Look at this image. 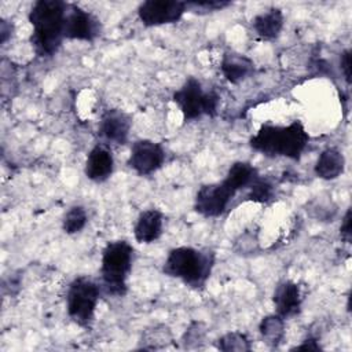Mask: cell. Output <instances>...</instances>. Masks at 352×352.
Here are the masks:
<instances>
[{"label": "cell", "mask_w": 352, "mask_h": 352, "mask_svg": "<svg viewBox=\"0 0 352 352\" xmlns=\"http://www.w3.org/2000/svg\"><path fill=\"white\" fill-rule=\"evenodd\" d=\"M309 142L304 124L298 120L289 125L264 124L250 138V147L270 158L286 157L298 161Z\"/></svg>", "instance_id": "7a4b0ae2"}, {"label": "cell", "mask_w": 352, "mask_h": 352, "mask_svg": "<svg viewBox=\"0 0 352 352\" xmlns=\"http://www.w3.org/2000/svg\"><path fill=\"white\" fill-rule=\"evenodd\" d=\"M88 221V214L84 206L81 205H73L67 209V212L63 214L62 219V230L69 234H78L84 230Z\"/></svg>", "instance_id": "ffe728a7"}, {"label": "cell", "mask_w": 352, "mask_h": 352, "mask_svg": "<svg viewBox=\"0 0 352 352\" xmlns=\"http://www.w3.org/2000/svg\"><path fill=\"white\" fill-rule=\"evenodd\" d=\"M345 170V157L337 147L324 148L314 166V172L319 179L334 180Z\"/></svg>", "instance_id": "e0dca14e"}, {"label": "cell", "mask_w": 352, "mask_h": 352, "mask_svg": "<svg viewBox=\"0 0 352 352\" xmlns=\"http://www.w3.org/2000/svg\"><path fill=\"white\" fill-rule=\"evenodd\" d=\"M272 302L275 307V314L282 316L285 320L293 318L301 311L302 294L300 286L290 280L285 279L275 286L272 294Z\"/></svg>", "instance_id": "7c38bea8"}, {"label": "cell", "mask_w": 352, "mask_h": 352, "mask_svg": "<svg viewBox=\"0 0 352 352\" xmlns=\"http://www.w3.org/2000/svg\"><path fill=\"white\" fill-rule=\"evenodd\" d=\"M132 126L129 114L120 109H107L103 111L99 121V132L109 142L124 146L128 142Z\"/></svg>", "instance_id": "8fae6325"}, {"label": "cell", "mask_w": 352, "mask_h": 352, "mask_svg": "<svg viewBox=\"0 0 352 352\" xmlns=\"http://www.w3.org/2000/svg\"><path fill=\"white\" fill-rule=\"evenodd\" d=\"M172 99L182 111L184 122L198 120L202 116L214 117L220 103L219 94L216 91H204L199 80L195 77H188L175 91Z\"/></svg>", "instance_id": "5b68a950"}, {"label": "cell", "mask_w": 352, "mask_h": 352, "mask_svg": "<svg viewBox=\"0 0 352 352\" xmlns=\"http://www.w3.org/2000/svg\"><path fill=\"white\" fill-rule=\"evenodd\" d=\"M187 6V11L194 12V14H210V12H216V11H221L226 7L231 6V1H226V0H194V1H186Z\"/></svg>", "instance_id": "603a6c76"}, {"label": "cell", "mask_w": 352, "mask_h": 352, "mask_svg": "<svg viewBox=\"0 0 352 352\" xmlns=\"http://www.w3.org/2000/svg\"><path fill=\"white\" fill-rule=\"evenodd\" d=\"M285 25L283 11L278 7H271L267 11L257 14L252 19V28L263 40H275L279 37Z\"/></svg>", "instance_id": "2e32d148"}, {"label": "cell", "mask_w": 352, "mask_h": 352, "mask_svg": "<svg viewBox=\"0 0 352 352\" xmlns=\"http://www.w3.org/2000/svg\"><path fill=\"white\" fill-rule=\"evenodd\" d=\"M214 345L224 352H246L252 349L249 337L242 331H230L221 336Z\"/></svg>", "instance_id": "44dd1931"}, {"label": "cell", "mask_w": 352, "mask_h": 352, "mask_svg": "<svg viewBox=\"0 0 352 352\" xmlns=\"http://www.w3.org/2000/svg\"><path fill=\"white\" fill-rule=\"evenodd\" d=\"M257 249H258L257 232H253L252 230H246L234 242V250L238 254H252Z\"/></svg>", "instance_id": "cb8c5ba5"}, {"label": "cell", "mask_w": 352, "mask_h": 352, "mask_svg": "<svg viewBox=\"0 0 352 352\" xmlns=\"http://www.w3.org/2000/svg\"><path fill=\"white\" fill-rule=\"evenodd\" d=\"M135 250L124 239L109 242L102 250L100 278L107 294L124 297L128 292V276L132 271Z\"/></svg>", "instance_id": "277c9868"}, {"label": "cell", "mask_w": 352, "mask_h": 352, "mask_svg": "<svg viewBox=\"0 0 352 352\" xmlns=\"http://www.w3.org/2000/svg\"><path fill=\"white\" fill-rule=\"evenodd\" d=\"M12 34V23L6 21V19H1L0 22V41L1 44H4Z\"/></svg>", "instance_id": "f1b7e54d"}, {"label": "cell", "mask_w": 352, "mask_h": 352, "mask_svg": "<svg viewBox=\"0 0 352 352\" xmlns=\"http://www.w3.org/2000/svg\"><path fill=\"white\" fill-rule=\"evenodd\" d=\"M248 190L249 191L245 199L256 204H265L271 201L275 194L274 183L270 179L260 177V176H257V179L248 187Z\"/></svg>", "instance_id": "7402d4cb"}, {"label": "cell", "mask_w": 352, "mask_h": 352, "mask_svg": "<svg viewBox=\"0 0 352 352\" xmlns=\"http://www.w3.org/2000/svg\"><path fill=\"white\" fill-rule=\"evenodd\" d=\"M100 289L88 276L74 278L66 292V311L69 318L82 329H89L99 302Z\"/></svg>", "instance_id": "8992f818"}, {"label": "cell", "mask_w": 352, "mask_h": 352, "mask_svg": "<svg viewBox=\"0 0 352 352\" xmlns=\"http://www.w3.org/2000/svg\"><path fill=\"white\" fill-rule=\"evenodd\" d=\"M114 170V157L111 150L103 144H96L87 155L84 173L87 179L95 183L106 182Z\"/></svg>", "instance_id": "4fadbf2b"}, {"label": "cell", "mask_w": 352, "mask_h": 352, "mask_svg": "<svg viewBox=\"0 0 352 352\" xmlns=\"http://www.w3.org/2000/svg\"><path fill=\"white\" fill-rule=\"evenodd\" d=\"M216 263V253L209 249L179 246L169 250L162 272L182 280L194 290L205 287Z\"/></svg>", "instance_id": "3957f363"}, {"label": "cell", "mask_w": 352, "mask_h": 352, "mask_svg": "<svg viewBox=\"0 0 352 352\" xmlns=\"http://www.w3.org/2000/svg\"><path fill=\"white\" fill-rule=\"evenodd\" d=\"M258 333L270 348H278L286 334V323L278 314L264 316L258 323Z\"/></svg>", "instance_id": "d6986e66"}, {"label": "cell", "mask_w": 352, "mask_h": 352, "mask_svg": "<svg viewBox=\"0 0 352 352\" xmlns=\"http://www.w3.org/2000/svg\"><path fill=\"white\" fill-rule=\"evenodd\" d=\"M102 33V23L92 12L77 4H67L63 34L66 40L92 43Z\"/></svg>", "instance_id": "52a82bcc"}, {"label": "cell", "mask_w": 352, "mask_h": 352, "mask_svg": "<svg viewBox=\"0 0 352 352\" xmlns=\"http://www.w3.org/2000/svg\"><path fill=\"white\" fill-rule=\"evenodd\" d=\"M301 349H304V351H320L322 348H320V345H319V342H318L316 338L308 337V338H305L300 345L293 346L290 351H301Z\"/></svg>", "instance_id": "83f0119b"}, {"label": "cell", "mask_w": 352, "mask_h": 352, "mask_svg": "<svg viewBox=\"0 0 352 352\" xmlns=\"http://www.w3.org/2000/svg\"><path fill=\"white\" fill-rule=\"evenodd\" d=\"M205 336H206L205 324L201 322H191L188 329L184 331L182 341L187 348V346H192V344L195 345L201 344L205 340Z\"/></svg>", "instance_id": "d4e9b609"}, {"label": "cell", "mask_w": 352, "mask_h": 352, "mask_svg": "<svg viewBox=\"0 0 352 352\" xmlns=\"http://www.w3.org/2000/svg\"><path fill=\"white\" fill-rule=\"evenodd\" d=\"M258 173L257 169L248 161H236L234 162L227 173L226 177L221 180L234 194L241 190L248 188L256 179Z\"/></svg>", "instance_id": "ac0fdd59"}, {"label": "cell", "mask_w": 352, "mask_h": 352, "mask_svg": "<svg viewBox=\"0 0 352 352\" xmlns=\"http://www.w3.org/2000/svg\"><path fill=\"white\" fill-rule=\"evenodd\" d=\"M165 158V150L160 143L150 139H138L131 146L126 164L139 176H148L164 165Z\"/></svg>", "instance_id": "9c48e42d"}, {"label": "cell", "mask_w": 352, "mask_h": 352, "mask_svg": "<svg viewBox=\"0 0 352 352\" xmlns=\"http://www.w3.org/2000/svg\"><path fill=\"white\" fill-rule=\"evenodd\" d=\"M66 10L67 3L60 0H37L32 6L28 19L33 28L30 44L37 56H52L60 48Z\"/></svg>", "instance_id": "6da1fadb"}, {"label": "cell", "mask_w": 352, "mask_h": 352, "mask_svg": "<svg viewBox=\"0 0 352 352\" xmlns=\"http://www.w3.org/2000/svg\"><path fill=\"white\" fill-rule=\"evenodd\" d=\"M164 214L158 209H146L140 212L133 227V235L139 243H153L162 235Z\"/></svg>", "instance_id": "5bb4252c"}, {"label": "cell", "mask_w": 352, "mask_h": 352, "mask_svg": "<svg viewBox=\"0 0 352 352\" xmlns=\"http://www.w3.org/2000/svg\"><path fill=\"white\" fill-rule=\"evenodd\" d=\"M235 194L223 183L202 184L194 198V210L206 217H219L224 213Z\"/></svg>", "instance_id": "30bf717a"}, {"label": "cell", "mask_w": 352, "mask_h": 352, "mask_svg": "<svg viewBox=\"0 0 352 352\" xmlns=\"http://www.w3.org/2000/svg\"><path fill=\"white\" fill-rule=\"evenodd\" d=\"M254 62L236 51L224 52L220 63V70L224 78L231 84H239L254 73Z\"/></svg>", "instance_id": "9a60e30c"}, {"label": "cell", "mask_w": 352, "mask_h": 352, "mask_svg": "<svg viewBox=\"0 0 352 352\" xmlns=\"http://www.w3.org/2000/svg\"><path fill=\"white\" fill-rule=\"evenodd\" d=\"M351 213H352V209L348 208L344 217H342V221H341V227H340V235H341V239L346 243H351V238H352V227H351Z\"/></svg>", "instance_id": "484cf974"}, {"label": "cell", "mask_w": 352, "mask_h": 352, "mask_svg": "<svg viewBox=\"0 0 352 352\" xmlns=\"http://www.w3.org/2000/svg\"><path fill=\"white\" fill-rule=\"evenodd\" d=\"M340 67L344 74L345 82L348 85H351V81H352V78H351V50L342 51L341 58H340Z\"/></svg>", "instance_id": "4316f807"}, {"label": "cell", "mask_w": 352, "mask_h": 352, "mask_svg": "<svg viewBox=\"0 0 352 352\" xmlns=\"http://www.w3.org/2000/svg\"><path fill=\"white\" fill-rule=\"evenodd\" d=\"M184 12L187 6L180 0H146L138 7V16L147 28L176 23Z\"/></svg>", "instance_id": "ba28073f"}]
</instances>
